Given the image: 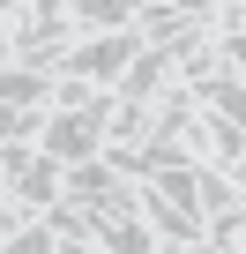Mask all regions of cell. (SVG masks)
<instances>
[{
  "label": "cell",
  "instance_id": "7",
  "mask_svg": "<svg viewBox=\"0 0 246 254\" xmlns=\"http://www.w3.org/2000/svg\"><path fill=\"white\" fill-rule=\"evenodd\" d=\"M82 232L104 247V254H157V232L142 217H82Z\"/></svg>",
  "mask_w": 246,
  "mask_h": 254
},
{
  "label": "cell",
  "instance_id": "1",
  "mask_svg": "<svg viewBox=\"0 0 246 254\" xmlns=\"http://www.w3.org/2000/svg\"><path fill=\"white\" fill-rule=\"evenodd\" d=\"M104 120H112V90L90 97V105H75V112H45L38 157H52V165H90V157H104Z\"/></svg>",
  "mask_w": 246,
  "mask_h": 254
},
{
  "label": "cell",
  "instance_id": "9",
  "mask_svg": "<svg viewBox=\"0 0 246 254\" xmlns=\"http://www.w3.org/2000/svg\"><path fill=\"white\" fill-rule=\"evenodd\" d=\"M45 90H52L45 67H0V105H38L45 112Z\"/></svg>",
  "mask_w": 246,
  "mask_h": 254
},
{
  "label": "cell",
  "instance_id": "8",
  "mask_svg": "<svg viewBox=\"0 0 246 254\" xmlns=\"http://www.w3.org/2000/svg\"><path fill=\"white\" fill-rule=\"evenodd\" d=\"M179 90H187L201 112H224V120H239V127H246V82H239V75H224V67H216V75H194V82H179Z\"/></svg>",
  "mask_w": 246,
  "mask_h": 254
},
{
  "label": "cell",
  "instance_id": "11",
  "mask_svg": "<svg viewBox=\"0 0 246 254\" xmlns=\"http://www.w3.org/2000/svg\"><path fill=\"white\" fill-rule=\"evenodd\" d=\"M30 157H38V142H0V187H8V180L30 165Z\"/></svg>",
  "mask_w": 246,
  "mask_h": 254
},
{
  "label": "cell",
  "instance_id": "3",
  "mask_svg": "<svg viewBox=\"0 0 246 254\" xmlns=\"http://www.w3.org/2000/svg\"><path fill=\"white\" fill-rule=\"evenodd\" d=\"M8 38H15V67H45V75H52V67L75 53V38H82V30H75L67 15H52V23H45V15H15V23H8Z\"/></svg>",
  "mask_w": 246,
  "mask_h": 254
},
{
  "label": "cell",
  "instance_id": "13",
  "mask_svg": "<svg viewBox=\"0 0 246 254\" xmlns=\"http://www.w3.org/2000/svg\"><path fill=\"white\" fill-rule=\"evenodd\" d=\"M23 15H45L52 23V15H67V0H23Z\"/></svg>",
  "mask_w": 246,
  "mask_h": 254
},
{
  "label": "cell",
  "instance_id": "4",
  "mask_svg": "<svg viewBox=\"0 0 246 254\" xmlns=\"http://www.w3.org/2000/svg\"><path fill=\"white\" fill-rule=\"evenodd\" d=\"M172 67H179V53H172V45H142L127 67H119V82H112V105H149V97L172 82Z\"/></svg>",
  "mask_w": 246,
  "mask_h": 254
},
{
  "label": "cell",
  "instance_id": "10",
  "mask_svg": "<svg viewBox=\"0 0 246 254\" xmlns=\"http://www.w3.org/2000/svg\"><path fill=\"white\" fill-rule=\"evenodd\" d=\"M90 97H104V90H90L82 75H52V90H45V112H75V105H90Z\"/></svg>",
  "mask_w": 246,
  "mask_h": 254
},
{
  "label": "cell",
  "instance_id": "5",
  "mask_svg": "<svg viewBox=\"0 0 246 254\" xmlns=\"http://www.w3.org/2000/svg\"><path fill=\"white\" fill-rule=\"evenodd\" d=\"M135 217L157 232V247H201V217H194V209H172V202H164L157 187H142V180H135Z\"/></svg>",
  "mask_w": 246,
  "mask_h": 254
},
{
  "label": "cell",
  "instance_id": "12",
  "mask_svg": "<svg viewBox=\"0 0 246 254\" xmlns=\"http://www.w3.org/2000/svg\"><path fill=\"white\" fill-rule=\"evenodd\" d=\"M52 254H104V247H97L90 232H67V239H52Z\"/></svg>",
  "mask_w": 246,
  "mask_h": 254
},
{
  "label": "cell",
  "instance_id": "2",
  "mask_svg": "<svg viewBox=\"0 0 246 254\" xmlns=\"http://www.w3.org/2000/svg\"><path fill=\"white\" fill-rule=\"evenodd\" d=\"M135 53H142V30H135V23H127V30H97V38H75V53H67L52 75H82L90 90H112L119 67H127Z\"/></svg>",
  "mask_w": 246,
  "mask_h": 254
},
{
  "label": "cell",
  "instance_id": "6",
  "mask_svg": "<svg viewBox=\"0 0 246 254\" xmlns=\"http://www.w3.org/2000/svg\"><path fill=\"white\" fill-rule=\"evenodd\" d=\"M0 194H8L23 217H45V209L60 202V165H52V157H30V165H23L8 187H0Z\"/></svg>",
  "mask_w": 246,
  "mask_h": 254
},
{
  "label": "cell",
  "instance_id": "15",
  "mask_svg": "<svg viewBox=\"0 0 246 254\" xmlns=\"http://www.w3.org/2000/svg\"><path fill=\"white\" fill-rule=\"evenodd\" d=\"M157 254H187V247H157Z\"/></svg>",
  "mask_w": 246,
  "mask_h": 254
},
{
  "label": "cell",
  "instance_id": "14",
  "mask_svg": "<svg viewBox=\"0 0 246 254\" xmlns=\"http://www.w3.org/2000/svg\"><path fill=\"white\" fill-rule=\"evenodd\" d=\"M0 67H15V38H8V23H0Z\"/></svg>",
  "mask_w": 246,
  "mask_h": 254
}]
</instances>
